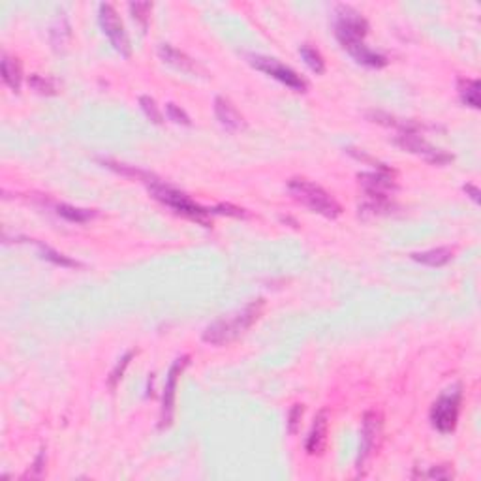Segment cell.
I'll list each match as a JSON object with an SVG mask.
<instances>
[{
    "mask_svg": "<svg viewBox=\"0 0 481 481\" xmlns=\"http://www.w3.org/2000/svg\"><path fill=\"white\" fill-rule=\"evenodd\" d=\"M334 36L344 47V51L352 55L359 65L369 68H384L388 65V57L365 46V36L369 32V23L359 12L350 6H337L334 10Z\"/></svg>",
    "mask_w": 481,
    "mask_h": 481,
    "instance_id": "obj_1",
    "label": "cell"
},
{
    "mask_svg": "<svg viewBox=\"0 0 481 481\" xmlns=\"http://www.w3.org/2000/svg\"><path fill=\"white\" fill-rule=\"evenodd\" d=\"M135 177L147 184L151 196H153L156 201H160L162 205L170 207L171 211L188 218V220H194V222L201 224L203 228H211V209H205V207L198 205V203H196L192 198H188L184 192L170 187V184H165V182H162L160 179H154V177L149 175V173H143V171L137 170V175Z\"/></svg>",
    "mask_w": 481,
    "mask_h": 481,
    "instance_id": "obj_2",
    "label": "cell"
},
{
    "mask_svg": "<svg viewBox=\"0 0 481 481\" xmlns=\"http://www.w3.org/2000/svg\"><path fill=\"white\" fill-rule=\"evenodd\" d=\"M264 299H256L252 303H248L243 311L237 314H231L228 318H220L215 323H211L209 327L203 331L201 339L207 344L212 346H226L229 342H233L239 339L240 334L245 333L247 329H250L254 323L258 322V318L264 312Z\"/></svg>",
    "mask_w": 481,
    "mask_h": 481,
    "instance_id": "obj_3",
    "label": "cell"
},
{
    "mask_svg": "<svg viewBox=\"0 0 481 481\" xmlns=\"http://www.w3.org/2000/svg\"><path fill=\"white\" fill-rule=\"evenodd\" d=\"M287 192L294 196V200L309 207L312 212H318L325 218H337L342 212V207L325 188L306 179H292L287 182Z\"/></svg>",
    "mask_w": 481,
    "mask_h": 481,
    "instance_id": "obj_4",
    "label": "cell"
},
{
    "mask_svg": "<svg viewBox=\"0 0 481 481\" xmlns=\"http://www.w3.org/2000/svg\"><path fill=\"white\" fill-rule=\"evenodd\" d=\"M461 402H463V388L461 386H455L438 397V400L431 408V423L438 433L447 435V433L455 431L459 421V412H461Z\"/></svg>",
    "mask_w": 481,
    "mask_h": 481,
    "instance_id": "obj_5",
    "label": "cell"
},
{
    "mask_svg": "<svg viewBox=\"0 0 481 481\" xmlns=\"http://www.w3.org/2000/svg\"><path fill=\"white\" fill-rule=\"evenodd\" d=\"M248 62L256 68V70L264 72L269 77L280 81L282 85H286L287 88H292L295 93H306V81L303 77L297 74L295 70H292L290 66L282 65L276 59H271V57H259V55H254V57H248Z\"/></svg>",
    "mask_w": 481,
    "mask_h": 481,
    "instance_id": "obj_6",
    "label": "cell"
},
{
    "mask_svg": "<svg viewBox=\"0 0 481 481\" xmlns=\"http://www.w3.org/2000/svg\"><path fill=\"white\" fill-rule=\"evenodd\" d=\"M98 19H100L104 34L107 36V40L111 41L113 49L128 59L130 55H132V46H130L126 29H124L123 21L118 18V13L115 12V8H113L111 4H100Z\"/></svg>",
    "mask_w": 481,
    "mask_h": 481,
    "instance_id": "obj_7",
    "label": "cell"
},
{
    "mask_svg": "<svg viewBox=\"0 0 481 481\" xmlns=\"http://www.w3.org/2000/svg\"><path fill=\"white\" fill-rule=\"evenodd\" d=\"M188 365H190V355H182L173 361L170 367L168 378H165L164 395H162V410H160V428L170 427L173 421V414H175V397H177V384L179 378L184 372Z\"/></svg>",
    "mask_w": 481,
    "mask_h": 481,
    "instance_id": "obj_8",
    "label": "cell"
},
{
    "mask_svg": "<svg viewBox=\"0 0 481 481\" xmlns=\"http://www.w3.org/2000/svg\"><path fill=\"white\" fill-rule=\"evenodd\" d=\"M381 427H384V417L380 412L369 410L363 416V428H361V446H359L358 470L365 468V464L372 455H374L378 442L381 436Z\"/></svg>",
    "mask_w": 481,
    "mask_h": 481,
    "instance_id": "obj_9",
    "label": "cell"
},
{
    "mask_svg": "<svg viewBox=\"0 0 481 481\" xmlns=\"http://www.w3.org/2000/svg\"><path fill=\"white\" fill-rule=\"evenodd\" d=\"M395 143H397L400 149L408 151V153H414L417 154V156H421V158H425L427 162H431V164L442 165L453 160L452 154H447L444 153V151H440V149L428 145L427 141L423 140L421 135H417L416 132H405V134H400L399 137L395 140Z\"/></svg>",
    "mask_w": 481,
    "mask_h": 481,
    "instance_id": "obj_10",
    "label": "cell"
},
{
    "mask_svg": "<svg viewBox=\"0 0 481 481\" xmlns=\"http://www.w3.org/2000/svg\"><path fill=\"white\" fill-rule=\"evenodd\" d=\"M327 433H329V412L323 408L316 414L314 423L309 436H306L305 449L309 455H322L327 446Z\"/></svg>",
    "mask_w": 481,
    "mask_h": 481,
    "instance_id": "obj_11",
    "label": "cell"
},
{
    "mask_svg": "<svg viewBox=\"0 0 481 481\" xmlns=\"http://www.w3.org/2000/svg\"><path fill=\"white\" fill-rule=\"evenodd\" d=\"M215 115L220 121L224 128L229 132H239L240 128H245V118L237 111V107L224 96H217L215 98Z\"/></svg>",
    "mask_w": 481,
    "mask_h": 481,
    "instance_id": "obj_12",
    "label": "cell"
},
{
    "mask_svg": "<svg viewBox=\"0 0 481 481\" xmlns=\"http://www.w3.org/2000/svg\"><path fill=\"white\" fill-rule=\"evenodd\" d=\"M158 55L165 65L173 66L177 70L187 72V74H196L198 72V66H196L194 60L182 53V51H179V49H175V47L168 46V43L158 47Z\"/></svg>",
    "mask_w": 481,
    "mask_h": 481,
    "instance_id": "obj_13",
    "label": "cell"
},
{
    "mask_svg": "<svg viewBox=\"0 0 481 481\" xmlns=\"http://www.w3.org/2000/svg\"><path fill=\"white\" fill-rule=\"evenodd\" d=\"M0 74H2V81L12 88L13 93L21 90V81H23V70L18 59L2 55V62H0Z\"/></svg>",
    "mask_w": 481,
    "mask_h": 481,
    "instance_id": "obj_14",
    "label": "cell"
},
{
    "mask_svg": "<svg viewBox=\"0 0 481 481\" xmlns=\"http://www.w3.org/2000/svg\"><path fill=\"white\" fill-rule=\"evenodd\" d=\"M453 258V248L449 247H438L425 250V252H414L412 259L417 264L428 265V267H442V265L449 264Z\"/></svg>",
    "mask_w": 481,
    "mask_h": 481,
    "instance_id": "obj_15",
    "label": "cell"
},
{
    "mask_svg": "<svg viewBox=\"0 0 481 481\" xmlns=\"http://www.w3.org/2000/svg\"><path fill=\"white\" fill-rule=\"evenodd\" d=\"M459 94L466 106L480 109V81L477 79H459Z\"/></svg>",
    "mask_w": 481,
    "mask_h": 481,
    "instance_id": "obj_16",
    "label": "cell"
},
{
    "mask_svg": "<svg viewBox=\"0 0 481 481\" xmlns=\"http://www.w3.org/2000/svg\"><path fill=\"white\" fill-rule=\"evenodd\" d=\"M57 212H59V217L66 218L68 222L74 224H85L96 217V212L90 211V209H79V207L66 205V203H60V205L57 207Z\"/></svg>",
    "mask_w": 481,
    "mask_h": 481,
    "instance_id": "obj_17",
    "label": "cell"
},
{
    "mask_svg": "<svg viewBox=\"0 0 481 481\" xmlns=\"http://www.w3.org/2000/svg\"><path fill=\"white\" fill-rule=\"evenodd\" d=\"M299 55L301 59L305 60V65L309 66L314 74H323V72H325V60H323L322 53H320L318 49H314V47L309 46V43H303V46L299 47Z\"/></svg>",
    "mask_w": 481,
    "mask_h": 481,
    "instance_id": "obj_18",
    "label": "cell"
},
{
    "mask_svg": "<svg viewBox=\"0 0 481 481\" xmlns=\"http://www.w3.org/2000/svg\"><path fill=\"white\" fill-rule=\"evenodd\" d=\"M34 245L38 247V250H40L41 258L47 259V262H51L53 265H59V267H79L77 262H74V259L65 256V254L57 252V250H53L51 247H47V245L40 243V240H34Z\"/></svg>",
    "mask_w": 481,
    "mask_h": 481,
    "instance_id": "obj_19",
    "label": "cell"
},
{
    "mask_svg": "<svg viewBox=\"0 0 481 481\" xmlns=\"http://www.w3.org/2000/svg\"><path fill=\"white\" fill-rule=\"evenodd\" d=\"M140 106L141 111L145 113V117L154 124H162L164 123V115L160 111V107L156 106V100L151 98V96H141L140 98Z\"/></svg>",
    "mask_w": 481,
    "mask_h": 481,
    "instance_id": "obj_20",
    "label": "cell"
},
{
    "mask_svg": "<svg viewBox=\"0 0 481 481\" xmlns=\"http://www.w3.org/2000/svg\"><path fill=\"white\" fill-rule=\"evenodd\" d=\"M128 10L132 13V18L141 25V29H147L149 13L153 10V4H149V2H132V4H128Z\"/></svg>",
    "mask_w": 481,
    "mask_h": 481,
    "instance_id": "obj_21",
    "label": "cell"
},
{
    "mask_svg": "<svg viewBox=\"0 0 481 481\" xmlns=\"http://www.w3.org/2000/svg\"><path fill=\"white\" fill-rule=\"evenodd\" d=\"M29 87L32 88V90H36L38 94H47V96H51V94L57 93L55 83L51 81V79H46L43 76H38V74H32V76L29 77Z\"/></svg>",
    "mask_w": 481,
    "mask_h": 481,
    "instance_id": "obj_22",
    "label": "cell"
},
{
    "mask_svg": "<svg viewBox=\"0 0 481 481\" xmlns=\"http://www.w3.org/2000/svg\"><path fill=\"white\" fill-rule=\"evenodd\" d=\"M135 353H137V352H134V350L126 353V355H124V358L121 359V361H118L117 367H115V369L111 370V376H109V388H111V389L117 388V384H118V381H121V378H123V376H124V370H126V367H128V365H130V361L134 359Z\"/></svg>",
    "mask_w": 481,
    "mask_h": 481,
    "instance_id": "obj_23",
    "label": "cell"
},
{
    "mask_svg": "<svg viewBox=\"0 0 481 481\" xmlns=\"http://www.w3.org/2000/svg\"><path fill=\"white\" fill-rule=\"evenodd\" d=\"M165 113H168V117H170V121H173V123L182 124V126H190V124H192V121H190V117L187 115V111L181 109L177 104H173V102H170V104L165 106Z\"/></svg>",
    "mask_w": 481,
    "mask_h": 481,
    "instance_id": "obj_24",
    "label": "cell"
},
{
    "mask_svg": "<svg viewBox=\"0 0 481 481\" xmlns=\"http://www.w3.org/2000/svg\"><path fill=\"white\" fill-rule=\"evenodd\" d=\"M303 414H305V408H303V405L292 406V410H290V414H287V431H290V435H295V433L299 431Z\"/></svg>",
    "mask_w": 481,
    "mask_h": 481,
    "instance_id": "obj_25",
    "label": "cell"
},
{
    "mask_svg": "<svg viewBox=\"0 0 481 481\" xmlns=\"http://www.w3.org/2000/svg\"><path fill=\"white\" fill-rule=\"evenodd\" d=\"M421 477H431V480H452L453 470L447 466V464H442V466H433V468L421 474Z\"/></svg>",
    "mask_w": 481,
    "mask_h": 481,
    "instance_id": "obj_26",
    "label": "cell"
},
{
    "mask_svg": "<svg viewBox=\"0 0 481 481\" xmlns=\"http://www.w3.org/2000/svg\"><path fill=\"white\" fill-rule=\"evenodd\" d=\"M211 212H212V215H217V212H218V215H228V217H235V218L247 217V212L243 211V209H239V207L229 205V203H222V205L212 207Z\"/></svg>",
    "mask_w": 481,
    "mask_h": 481,
    "instance_id": "obj_27",
    "label": "cell"
},
{
    "mask_svg": "<svg viewBox=\"0 0 481 481\" xmlns=\"http://www.w3.org/2000/svg\"><path fill=\"white\" fill-rule=\"evenodd\" d=\"M464 192L472 198L474 203H480V190L474 187V184H464Z\"/></svg>",
    "mask_w": 481,
    "mask_h": 481,
    "instance_id": "obj_28",
    "label": "cell"
}]
</instances>
